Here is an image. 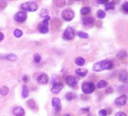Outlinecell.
I'll use <instances>...</instances> for the list:
<instances>
[{"instance_id":"1","label":"cell","mask_w":128,"mask_h":116,"mask_svg":"<svg viewBox=\"0 0 128 116\" xmlns=\"http://www.w3.org/2000/svg\"><path fill=\"white\" fill-rule=\"evenodd\" d=\"M113 67L112 63L109 60H104L96 63L93 66V70L94 72H100L105 69H110Z\"/></svg>"},{"instance_id":"2","label":"cell","mask_w":128,"mask_h":116,"mask_svg":"<svg viewBox=\"0 0 128 116\" xmlns=\"http://www.w3.org/2000/svg\"><path fill=\"white\" fill-rule=\"evenodd\" d=\"M22 10L27 11H35L38 8L37 4L33 1H29L27 2H25L21 5L20 6Z\"/></svg>"},{"instance_id":"3","label":"cell","mask_w":128,"mask_h":116,"mask_svg":"<svg viewBox=\"0 0 128 116\" xmlns=\"http://www.w3.org/2000/svg\"><path fill=\"white\" fill-rule=\"evenodd\" d=\"M81 90L84 94H90L95 90V85L93 82H84L81 85Z\"/></svg>"},{"instance_id":"4","label":"cell","mask_w":128,"mask_h":116,"mask_svg":"<svg viewBox=\"0 0 128 116\" xmlns=\"http://www.w3.org/2000/svg\"><path fill=\"white\" fill-rule=\"evenodd\" d=\"M49 20H50V17L48 16V17H45V19L38 25V30L41 33L45 34V33H47L48 32V30H49V29H48Z\"/></svg>"},{"instance_id":"5","label":"cell","mask_w":128,"mask_h":116,"mask_svg":"<svg viewBox=\"0 0 128 116\" xmlns=\"http://www.w3.org/2000/svg\"><path fill=\"white\" fill-rule=\"evenodd\" d=\"M61 16H62L63 19L65 20L66 21H70V20H72L74 18L75 13H74V11L72 9L67 8V9L63 10L61 12Z\"/></svg>"},{"instance_id":"6","label":"cell","mask_w":128,"mask_h":116,"mask_svg":"<svg viewBox=\"0 0 128 116\" xmlns=\"http://www.w3.org/2000/svg\"><path fill=\"white\" fill-rule=\"evenodd\" d=\"M75 30L72 27H68L66 29L64 33H63V38L66 40H71L75 36Z\"/></svg>"},{"instance_id":"7","label":"cell","mask_w":128,"mask_h":116,"mask_svg":"<svg viewBox=\"0 0 128 116\" xmlns=\"http://www.w3.org/2000/svg\"><path fill=\"white\" fill-rule=\"evenodd\" d=\"M26 17H27V14L25 11H19L14 17V20L19 23L24 22L26 20Z\"/></svg>"},{"instance_id":"8","label":"cell","mask_w":128,"mask_h":116,"mask_svg":"<svg viewBox=\"0 0 128 116\" xmlns=\"http://www.w3.org/2000/svg\"><path fill=\"white\" fill-rule=\"evenodd\" d=\"M48 80H49V78H48V75L45 74V73H43V74L40 75L37 78L38 83L41 84V85H46L48 82Z\"/></svg>"},{"instance_id":"9","label":"cell","mask_w":128,"mask_h":116,"mask_svg":"<svg viewBox=\"0 0 128 116\" xmlns=\"http://www.w3.org/2000/svg\"><path fill=\"white\" fill-rule=\"evenodd\" d=\"M66 82L67 85H69V87H72V88L75 87L77 85V80L72 75H69L66 77Z\"/></svg>"},{"instance_id":"10","label":"cell","mask_w":128,"mask_h":116,"mask_svg":"<svg viewBox=\"0 0 128 116\" xmlns=\"http://www.w3.org/2000/svg\"><path fill=\"white\" fill-rule=\"evenodd\" d=\"M63 89V85L60 82H55L52 88H51V92L54 94H57L60 93V91Z\"/></svg>"},{"instance_id":"11","label":"cell","mask_w":128,"mask_h":116,"mask_svg":"<svg viewBox=\"0 0 128 116\" xmlns=\"http://www.w3.org/2000/svg\"><path fill=\"white\" fill-rule=\"evenodd\" d=\"M127 97L126 95H122L121 97H119L118 98H117L115 100V104L117 106H124L127 103Z\"/></svg>"},{"instance_id":"12","label":"cell","mask_w":128,"mask_h":116,"mask_svg":"<svg viewBox=\"0 0 128 116\" xmlns=\"http://www.w3.org/2000/svg\"><path fill=\"white\" fill-rule=\"evenodd\" d=\"M13 114L15 116H24L25 112L24 109L20 106H17L13 109Z\"/></svg>"},{"instance_id":"13","label":"cell","mask_w":128,"mask_h":116,"mask_svg":"<svg viewBox=\"0 0 128 116\" xmlns=\"http://www.w3.org/2000/svg\"><path fill=\"white\" fill-rule=\"evenodd\" d=\"M118 79L121 82H125L128 80V72L127 71H121L120 73H119V75H118Z\"/></svg>"},{"instance_id":"14","label":"cell","mask_w":128,"mask_h":116,"mask_svg":"<svg viewBox=\"0 0 128 116\" xmlns=\"http://www.w3.org/2000/svg\"><path fill=\"white\" fill-rule=\"evenodd\" d=\"M94 23V17H85L83 19V23L84 25H91Z\"/></svg>"},{"instance_id":"15","label":"cell","mask_w":128,"mask_h":116,"mask_svg":"<svg viewBox=\"0 0 128 116\" xmlns=\"http://www.w3.org/2000/svg\"><path fill=\"white\" fill-rule=\"evenodd\" d=\"M75 73L81 76V77H83L84 75H86L87 73H88V70L87 69H77L75 70Z\"/></svg>"},{"instance_id":"16","label":"cell","mask_w":128,"mask_h":116,"mask_svg":"<svg viewBox=\"0 0 128 116\" xmlns=\"http://www.w3.org/2000/svg\"><path fill=\"white\" fill-rule=\"evenodd\" d=\"M54 3L58 8H63L66 5L65 0H54Z\"/></svg>"},{"instance_id":"17","label":"cell","mask_w":128,"mask_h":116,"mask_svg":"<svg viewBox=\"0 0 128 116\" xmlns=\"http://www.w3.org/2000/svg\"><path fill=\"white\" fill-rule=\"evenodd\" d=\"M29 88L26 85H24L23 87V91H22V97L23 98H26L29 96Z\"/></svg>"},{"instance_id":"18","label":"cell","mask_w":128,"mask_h":116,"mask_svg":"<svg viewBox=\"0 0 128 116\" xmlns=\"http://www.w3.org/2000/svg\"><path fill=\"white\" fill-rule=\"evenodd\" d=\"M126 57H127V53L126 51H124L118 52V54H117V58L118 60H124L125 59Z\"/></svg>"},{"instance_id":"19","label":"cell","mask_w":128,"mask_h":116,"mask_svg":"<svg viewBox=\"0 0 128 116\" xmlns=\"http://www.w3.org/2000/svg\"><path fill=\"white\" fill-rule=\"evenodd\" d=\"M90 12H91V8L89 7H84L81 10V14L83 15H87Z\"/></svg>"},{"instance_id":"20","label":"cell","mask_w":128,"mask_h":116,"mask_svg":"<svg viewBox=\"0 0 128 116\" xmlns=\"http://www.w3.org/2000/svg\"><path fill=\"white\" fill-rule=\"evenodd\" d=\"M8 88L7 87L4 86L0 88V94L2 96H5L8 94Z\"/></svg>"},{"instance_id":"21","label":"cell","mask_w":128,"mask_h":116,"mask_svg":"<svg viewBox=\"0 0 128 116\" xmlns=\"http://www.w3.org/2000/svg\"><path fill=\"white\" fill-rule=\"evenodd\" d=\"M108 85V83L107 82L104 81V80H101L98 82L97 84V87L98 88H106V86Z\"/></svg>"},{"instance_id":"22","label":"cell","mask_w":128,"mask_h":116,"mask_svg":"<svg viewBox=\"0 0 128 116\" xmlns=\"http://www.w3.org/2000/svg\"><path fill=\"white\" fill-rule=\"evenodd\" d=\"M84 58H82V57H78L76 60H75V63L78 65V66H83L84 64Z\"/></svg>"},{"instance_id":"23","label":"cell","mask_w":128,"mask_h":116,"mask_svg":"<svg viewBox=\"0 0 128 116\" xmlns=\"http://www.w3.org/2000/svg\"><path fill=\"white\" fill-rule=\"evenodd\" d=\"M6 59L11 61H15L17 59V57L14 54H9L8 55L6 56Z\"/></svg>"},{"instance_id":"24","label":"cell","mask_w":128,"mask_h":116,"mask_svg":"<svg viewBox=\"0 0 128 116\" xmlns=\"http://www.w3.org/2000/svg\"><path fill=\"white\" fill-rule=\"evenodd\" d=\"M115 8V5L114 2L106 3V10H114Z\"/></svg>"},{"instance_id":"25","label":"cell","mask_w":128,"mask_h":116,"mask_svg":"<svg viewBox=\"0 0 128 116\" xmlns=\"http://www.w3.org/2000/svg\"><path fill=\"white\" fill-rule=\"evenodd\" d=\"M52 105H53V106H54V107H56V106L60 105V99L57 98V97L53 98V99H52Z\"/></svg>"},{"instance_id":"26","label":"cell","mask_w":128,"mask_h":116,"mask_svg":"<svg viewBox=\"0 0 128 116\" xmlns=\"http://www.w3.org/2000/svg\"><path fill=\"white\" fill-rule=\"evenodd\" d=\"M27 106L30 108V109H34L36 106L35 102L33 100H29L27 101Z\"/></svg>"},{"instance_id":"27","label":"cell","mask_w":128,"mask_h":116,"mask_svg":"<svg viewBox=\"0 0 128 116\" xmlns=\"http://www.w3.org/2000/svg\"><path fill=\"white\" fill-rule=\"evenodd\" d=\"M75 97V95L74 94L71 93V92L66 94V100H67L68 101H72Z\"/></svg>"},{"instance_id":"28","label":"cell","mask_w":128,"mask_h":116,"mask_svg":"<svg viewBox=\"0 0 128 116\" xmlns=\"http://www.w3.org/2000/svg\"><path fill=\"white\" fill-rule=\"evenodd\" d=\"M7 6V3L5 0H0V11L4 10Z\"/></svg>"},{"instance_id":"29","label":"cell","mask_w":128,"mask_h":116,"mask_svg":"<svg viewBox=\"0 0 128 116\" xmlns=\"http://www.w3.org/2000/svg\"><path fill=\"white\" fill-rule=\"evenodd\" d=\"M40 15L42 17H48V11L46 9H42L41 11L40 12Z\"/></svg>"},{"instance_id":"30","label":"cell","mask_w":128,"mask_h":116,"mask_svg":"<svg viewBox=\"0 0 128 116\" xmlns=\"http://www.w3.org/2000/svg\"><path fill=\"white\" fill-rule=\"evenodd\" d=\"M97 16H98L99 18L103 19V18H104L106 17V13H105V11H103L102 10H100V11H97Z\"/></svg>"},{"instance_id":"31","label":"cell","mask_w":128,"mask_h":116,"mask_svg":"<svg viewBox=\"0 0 128 116\" xmlns=\"http://www.w3.org/2000/svg\"><path fill=\"white\" fill-rule=\"evenodd\" d=\"M14 34L17 38H20V37H21L23 35V32L20 29H15Z\"/></svg>"},{"instance_id":"32","label":"cell","mask_w":128,"mask_h":116,"mask_svg":"<svg viewBox=\"0 0 128 116\" xmlns=\"http://www.w3.org/2000/svg\"><path fill=\"white\" fill-rule=\"evenodd\" d=\"M33 59H34V61H35L36 63H39V62L41 61V56H40L38 54H35L34 56H33Z\"/></svg>"},{"instance_id":"33","label":"cell","mask_w":128,"mask_h":116,"mask_svg":"<svg viewBox=\"0 0 128 116\" xmlns=\"http://www.w3.org/2000/svg\"><path fill=\"white\" fill-rule=\"evenodd\" d=\"M78 35L80 38H88V35L87 33L84 32H78Z\"/></svg>"},{"instance_id":"34","label":"cell","mask_w":128,"mask_h":116,"mask_svg":"<svg viewBox=\"0 0 128 116\" xmlns=\"http://www.w3.org/2000/svg\"><path fill=\"white\" fill-rule=\"evenodd\" d=\"M99 115L100 116H106L107 115V112L105 109H101L99 111Z\"/></svg>"},{"instance_id":"35","label":"cell","mask_w":128,"mask_h":116,"mask_svg":"<svg viewBox=\"0 0 128 116\" xmlns=\"http://www.w3.org/2000/svg\"><path fill=\"white\" fill-rule=\"evenodd\" d=\"M98 4H106L109 0H95Z\"/></svg>"},{"instance_id":"36","label":"cell","mask_w":128,"mask_h":116,"mask_svg":"<svg viewBox=\"0 0 128 116\" xmlns=\"http://www.w3.org/2000/svg\"><path fill=\"white\" fill-rule=\"evenodd\" d=\"M123 9H124L125 11L128 12V2H125V3L123 5Z\"/></svg>"},{"instance_id":"37","label":"cell","mask_w":128,"mask_h":116,"mask_svg":"<svg viewBox=\"0 0 128 116\" xmlns=\"http://www.w3.org/2000/svg\"><path fill=\"white\" fill-rule=\"evenodd\" d=\"M115 116H127V115L122 112H118V113H116Z\"/></svg>"},{"instance_id":"38","label":"cell","mask_w":128,"mask_h":116,"mask_svg":"<svg viewBox=\"0 0 128 116\" xmlns=\"http://www.w3.org/2000/svg\"><path fill=\"white\" fill-rule=\"evenodd\" d=\"M4 34L3 33H2V32H0V42L1 41H2L3 39H4Z\"/></svg>"},{"instance_id":"39","label":"cell","mask_w":128,"mask_h":116,"mask_svg":"<svg viewBox=\"0 0 128 116\" xmlns=\"http://www.w3.org/2000/svg\"><path fill=\"white\" fill-rule=\"evenodd\" d=\"M23 81L24 82H28V77L26 75V76H24L23 78Z\"/></svg>"},{"instance_id":"40","label":"cell","mask_w":128,"mask_h":116,"mask_svg":"<svg viewBox=\"0 0 128 116\" xmlns=\"http://www.w3.org/2000/svg\"><path fill=\"white\" fill-rule=\"evenodd\" d=\"M63 116H70V115H64Z\"/></svg>"},{"instance_id":"41","label":"cell","mask_w":128,"mask_h":116,"mask_svg":"<svg viewBox=\"0 0 128 116\" xmlns=\"http://www.w3.org/2000/svg\"><path fill=\"white\" fill-rule=\"evenodd\" d=\"M76 1H82V0H76Z\"/></svg>"}]
</instances>
